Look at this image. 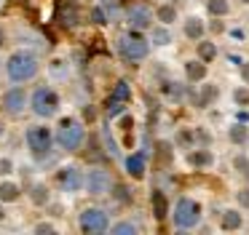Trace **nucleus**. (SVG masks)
<instances>
[{
	"instance_id": "39448f33",
	"label": "nucleus",
	"mask_w": 249,
	"mask_h": 235,
	"mask_svg": "<svg viewBox=\"0 0 249 235\" xmlns=\"http://www.w3.org/2000/svg\"><path fill=\"white\" fill-rule=\"evenodd\" d=\"M30 110L38 118H54L56 110H59V94L51 85H40L30 96Z\"/></svg>"
},
{
	"instance_id": "4468645a",
	"label": "nucleus",
	"mask_w": 249,
	"mask_h": 235,
	"mask_svg": "<svg viewBox=\"0 0 249 235\" xmlns=\"http://www.w3.org/2000/svg\"><path fill=\"white\" fill-rule=\"evenodd\" d=\"M182 32H185V37H188V40H201V37H204V32H206V24L198 19V16H190V19H185Z\"/></svg>"
},
{
	"instance_id": "6e6552de",
	"label": "nucleus",
	"mask_w": 249,
	"mask_h": 235,
	"mask_svg": "<svg viewBox=\"0 0 249 235\" xmlns=\"http://www.w3.org/2000/svg\"><path fill=\"white\" fill-rule=\"evenodd\" d=\"M153 19H156V14L147 3H131L126 8V21H129L131 30H147L153 24Z\"/></svg>"
},
{
	"instance_id": "5701e85b",
	"label": "nucleus",
	"mask_w": 249,
	"mask_h": 235,
	"mask_svg": "<svg viewBox=\"0 0 249 235\" xmlns=\"http://www.w3.org/2000/svg\"><path fill=\"white\" fill-rule=\"evenodd\" d=\"M124 112H126V101L118 99V96H110L107 107H105V115H107V118H118V115H124Z\"/></svg>"
},
{
	"instance_id": "f704fd0d",
	"label": "nucleus",
	"mask_w": 249,
	"mask_h": 235,
	"mask_svg": "<svg viewBox=\"0 0 249 235\" xmlns=\"http://www.w3.org/2000/svg\"><path fill=\"white\" fill-rule=\"evenodd\" d=\"M115 190V201H129V190H126V187H113Z\"/></svg>"
},
{
	"instance_id": "ea45409f",
	"label": "nucleus",
	"mask_w": 249,
	"mask_h": 235,
	"mask_svg": "<svg viewBox=\"0 0 249 235\" xmlns=\"http://www.w3.org/2000/svg\"><path fill=\"white\" fill-rule=\"evenodd\" d=\"M3 43H6V32H3V27H0V48H3Z\"/></svg>"
},
{
	"instance_id": "7c9ffc66",
	"label": "nucleus",
	"mask_w": 249,
	"mask_h": 235,
	"mask_svg": "<svg viewBox=\"0 0 249 235\" xmlns=\"http://www.w3.org/2000/svg\"><path fill=\"white\" fill-rule=\"evenodd\" d=\"M233 99H236V104L249 107V88H236L233 91Z\"/></svg>"
},
{
	"instance_id": "2eb2a0df",
	"label": "nucleus",
	"mask_w": 249,
	"mask_h": 235,
	"mask_svg": "<svg viewBox=\"0 0 249 235\" xmlns=\"http://www.w3.org/2000/svg\"><path fill=\"white\" fill-rule=\"evenodd\" d=\"M56 16H59L62 27H75L78 24V8L72 3H62L59 11H56Z\"/></svg>"
},
{
	"instance_id": "423d86ee",
	"label": "nucleus",
	"mask_w": 249,
	"mask_h": 235,
	"mask_svg": "<svg viewBox=\"0 0 249 235\" xmlns=\"http://www.w3.org/2000/svg\"><path fill=\"white\" fill-rule=\"evenodd\" d=\"M172 222H174L177 230H193L196 224L201 222V206L193 201V198H179V201L174 203Z\"/></svg>"
},
{
	"instance_id": "b1692460",
	"label": "nucleus",
	"mask_w": 249,
	"mask_h": 235,
	"mask_svg": "<svg viewBox=\"0 0 249 235\" xmlns=\"http://www.w3.org/2000/svg\"><path fill=\"white\" fill-rule=\"evenodd\" d=\"M228 139H231L233 144H244L249 139V128H244L241 123H236V126L228 128Z\"/></svg>"
},
{
	"instance_id": "c756f323",
	"label": "nucleus",
	"mask_w": 249,
	"mask_h": 235,
	"mask_svg": "<svg viewBox=\"0 0 249 235\" xmlns=\"http://www.w3.org/2000/svg\"><path fill=\"white\" fill-rule=\"evenodd\" d=\"M233 166H236V171H238V174L249 176V158H247V155H238V158L233 160Z\"/></svg>"
},
{
	"instance_id": "a211bd4d",
	"label": "nucleus",
	"mask_w": 249,
	"mask_h": 235,
	"mask_svg": "<svg viewBox=\"0 0 249 235\" xmlns=\"http://www.w3.org/2000/svg\"><path fill=\"white\" fill-rule=\"evenodd\" d=\"M190 166H196V168H206V166L214 163V155L209 152V150H193V152L188 155Z\"/></svg>"
},
{
	"instance_id": "4be33fe9",
	"label": "nucleus",
	"mask_w": 249,
	"mask_h": 235,
	"mask_svg": "<svg viewBox=\"0 0 249 235\" xmlns=\"http://www.w3.org/2000/svg\"><path fill=\"white\" fill-rule=\"evenodd\" d=\"M30 201H33L35 206H49V201H51L49 187L46 185H33V190H30Z\"/></svg>"
},
{
	"instance_id": "412c9836",
	"label": "nucleus",
	"mask_w": 249,
	"mask_h": 235,
	"mask_svg": "<svg viewBox=\"0 0 249 235\" xmlns=\"http://www.w3.org/2000/svg\"><path fill=\"white\" fill-rule=\"evenodd\" d=\"M228 11H231V3H228V0H206V14L214 16V19L228 16Z\"/></svg>"
},
{
	"instance_id": "dca6fc26",
	"label": "nucleus",
	"mask_w": 249,
	"mask_h": 235,
	"mask_svg": "<svg viewBox=\"0 0 249 235\" xmlns=\"http://www.w3.org/2000/svg\"><path fill=\"white\" fill-rule=\"evenodd\" d=\"M153 217L158 222H163L169 217V203H166V195L161 190H153Z\"/></svg>"
},
{
	"instance_id": "f3484780",
	"label": "nucleus",
	"mask_w": 249,
	"mask_h": 235,
	"mask_svg": "<svg viewBox=\"0 0 249 235\" xmlns=\"http://www.w3.org/2000/svg\"><path fill=\"white\" fill-rule=\"evenodd\" d=\"M241 224H244V219H241V214H238L236 208L222 211V217H220V227L222 230H241Z\"/></svg>"
},
{
	"instance_id": "1a4fd4ad",
	"label": "nucleus",
	"mask_w": 249,
	"mask_h": 235,
	"mask_svg": "<svg viewBox=\"0 0 249 235\" xmlns=\"http://www.w3.org/2000/svg\"><path fill=\"white\" fill-rule=\"evenodd\" d=\"M107 190H113V179H110V171L107 168L86 171V192H89V195H105Z\"/></svg>"
},
{
	"instance_id": "bb28decb",
	"label": "nucleus",
	"mask_w": 249,
	"mask_h": 235,
	"mask_svg": "<svg viewBox=\"0 0 249 235\" xmlns=\"http://www.w3.org/2000/svg\"><path fill=\"white\" fill-rule=\"evenodd\" d=\"M156 16H158V19H161V21H163V24H172V21H174V19H177V8H174V5H172V3H163V5H161V8H158V11H156Z\"/></svg>"
},
{
	"instance_id": "393cba45",
	"label": "nucleus",
	"mask_w": 249,
	"mask_h": 235,
	"mask_svg": "<svg viewBox=\"0 0 249 235\" xmlns=\"http://www.w3.org/2000/svg\"><path fill=\"white\" fill-rule=\"evenodd\" d=\"M110 233H113V235H137V233H140V227L131 224V222H115V224H110Z\"/></svg>"
},
{
	"instance_id": "58836bf2",
	"label": "nucleus",
	"mask_w": 249,
	"mask_h": 235,
	"mask_svg": "<svg viewBox=\"0 0 249 235\" xmlns=\"http://www.w3.org/2000/svg\"><path fill=\"white\" fill-rule=\"evenodd\" d=\"M179 142H190V131H179Z\"/></svg>"
},
{
	"instance_id": "79ce46f5",
	"label": "nucleus",
	"mask_w": 249,
	"mask_h": 235,
	"mask_svg": "<svg viewBox=\"0 0 249 235\" xmlns=\"http://www.w3.org/2000/svg\"><path fill=\"white\" fill-rule=\"evenodd\" d=\"M0 136H3V123H0Z\"/></svg>"
},
{
	"instance_id": "20e7f679",
	"label": "nucleus",
	"mask_w": 249,
	"mask_h": 235,
	"mask_svg": "<svg viewBox=\"0 0 249 235\" xmlns=\"http://www.w3.org/2000/svg\"><path fill=\"white\" fill-rule=\"evenodd\" d=\"M83 142H86V126L75 118H65L56 128V144L65 147L67 152H78L83 147Z\"/></svg>"
},
{
	"instance_id": "cd10ccee",
	"label": "nucleus",
	"mask_w": 249,
	"mask_h": 235,
	"mask_svg": "<svg viewBox=\"0 0 249 235\" xmlns=\"http://www.w3.org/2000/svg\"><path fill=\"white\" fill-rule=\"evenodd\" d=\"M113 96H118V99L129 101V96H131L129 83H126V80H118V83H115V88H113Z\"/></svg>"
},
{
	"instance_id": "9d476101",
	"label": "nucleus",
	"mask_w": 249,
	"mask_h": 235,
	"mask_svg": "<svg viewBox=\"0 0 249 235\" xmlns=\"http://www.w3.org/2000/svg\"><path fill=\"white\" fill-rule=\"evenodd\" d=\"M3 110H6V115H11V118L22 115V112L27 110V94H24V88H19V85L8 88L6 94H3Z\"/></svg>"
},
{
	"instance_id": "e433bc0d",
	"label": "nucleus",
	"mask_w": 249,
	"mask_h": 235,
	"mask_svg": "<svg viewBox=\"0 0 249 235\" xmlns=\"http://www.w3.org/2000/svg\"><path fill=\"white\" fill-rule=\"evenodd\" d=\"M241 80L249 85V62H244V64H241Z\"/></svg>"
},
{
	"instance_id": "9b49d317",
	"label": "nucleus",
	"mask_w": 249,
	"mask_h": 235,
	"mask_svg": "<svg viewBox=\"0 0 249 235\" xmlns=\"http://www.w3.org/2000/svg\"><path fill=\"white\" fill-rule=\"evenodd\" d=\"M56 185H59L65 192H78L81 187H86V176L81 174V168H75V166H67V168L59 171V176H56Z\"/></svg>"
},
{
	"instance_id": "ddd939ff",
	"label": "nucleus",
	"mask_w": 249,
	"mask_h": 235,
	"mask_svg": "<svg viewBox=\"0 0 249 235\" xmlns=\"http://www.w3.org/2000/svg\"><path fill=\"white\" fill-rule=\"evenodd\" d=\"M206 67H209V64L201 62V59H190V62H185V78H188L190 83H201V80L206 78Z\"/></svg>"
},
{
	"instance_id": "37998d69",
	"label": "nucleus",
	"mask_w": 249,
	"mask_h": 235,
	"mask_svg": "<svg viewBox=\"0 0 249 235\" xmlns=\"http://www.w3.org/2000/svg\"><path fill=\"white\" fill-rule=\"evenodd\" d=\"M241 3H247V5H249V0H241Z\"/></svg>"
},
{
	"instance_id": "f03ea898",
	"label": "nucleus",
	"mask_w": 249,
	"mask_h": 235,
	"mask_svg": "<svg viewBox=\"0 0 249 235\" xmlns=\"http://www.w3.org/2000/svg\"><path fill=\"white\" fill-rule=\"evenodd\" d=\"M115 48H118V53H121L124 59H129V62H142V59H147L153 43L147 40L142 32L134 30V32H124V35H118Z\"/></svg>"
},
{
	"instance_id": "6ab92c4d",
	"label": "nucleus",
	"mask_w": 249,
	"mask_h": 235,
	"mask_svg": "<svg viewBox=\"0 0 249 235\" xmlns=\"http://www.w3.org/2000/svg\"><path fill=\"white\" fill-rule=\"evenodd\" d=\"M19 195H22V190L17 182H0V203H14Z\"/></svg>"
},
{
	"instance_id": "aec40b11",
	"label": "nucleus",
	"mask_w": 249,
	"mask_h": 235,
	"mask_svg": "<svg viewBox=\"0 0 249 235\" xmlns=\"http://www.w3.org/2000/svg\"><path fill=\"white\" fill-rule=\"evenodd\" d=\"M196 51H198V59H201V62H206V64H212L217 59V46L212 40H201Z\"/></svg>"
},
{
	"instance_id": "f8f14e48",
	"label": "nucleus",
	"mask_w": 249,
	"mask_h": 235,
	"mask_svg": "<svg viewBox=\"0 0 249 235\" xmlns=\"http://www.w3.org/2000/svg\"><path fill=\"white\" fill-rule=\"evenodd\" d=\"M124 168H126V174H129L131 179H142V176H145V171H147L145 155H142V152L129 155V158L124 160Z\"/></svg>"
},
{
	"instance_id": "f257e3e1",
	"label": "nucleus",
	"mask_w": 249,
	"mask_h": 235,
	"mask_svg": "<svg viewBox=\"0 0 249 235\" xmlns=\"http://www.w3.org/2000/svg\"><path fill=\"white\" fill-rule=\"evenodd\" d=\"M3 67H6V75L11 83H24V80H33L38 75L40 64L33 51H14Z\"/></svg>"
},
{
	"instance_id": "0eeeda50",
	"label": "nucleus",
	"mask_w": 249,
	"mask_h": 235,
	"mask_svg": "<svg viewBox=\"0 0 249 235\" xmlns=\"http://www.w3.org/2000/svg\"><path fill=\"white\" fill-rule=\"evenodd\" d=\"M78 227L89 235L110 233V214L105 211V208H86V211L78 217Z\"/></svg>"
},
{
	"instance_id": "4c0bfd02",
	"label": "nucleus",
	"mask_w": 249,
	"mask_h": 235,
	"mask_svg": "<svg viewBox=\"0 0 249 235\" xmlns=\"http://www.w3.org/2000/svg\"><path fill=\"white\" fill-rule=\"evenodd\" d=\"M0 174H11V160H0Z\"/></svg>"
},
{
	"instance_id": "72a5a7b5",
	"label": "nucleus",
	"mask_w": 249,
	"mask_h": 235,
	"mask_svg": "<svg viewBox=\"0 0 249 235\" xmlns=\"http://www.w3.org/2000/svg\"><path fill=\"white\" fill-rule=\"evenodd\" d=\"M214 96H217V88H214V85H209V88H204V94H201V101H204V104H209Z\"/></svg>"
},
{
	"instance_id": "a19ab883",
	"label": "nucleus",
	"mask_w": 249,
	"mask_h": 235,
	"mask_svg": "<svg viewBox=\"0 0 249 235\" xmlns=\"http://www.w3.org/2000/svg\"><path fill=\"white\" fill-rule=\"evenodd\" d=\"M3 217H6V214H3V208H0V222H3Z\"/></svg>"
},
{
	"instance_id": "c9c22d12",
	"label": "nucleus",
	"mask_w": 249,
	"mask_h": 235,
	"mask_svg": "<svg viewBox=\"0 0 249 235\" xmlns=\"http://www.w3.org/2000/svg\"><path fill=\"white\" fill-rule=\"evenodd\" d=\"M35 233H56V227L49 222H40V224H35Z\"/></svg>"
},
{
	"instance_id": "2f4dec72",
	"label": "nucleus",
	"mask_w": 249,
	"mask_h": 235,
	"mask_svg": "<svg viewBox=\"0 0 249 235\" xmlns=\"http://www.w3.org/2000/svg\"><path fill=\"white\" fill-rule=\"evenodd\" d=\"M91 21L94 24H107V14H105V8H91Z\"/></svg>"
},
{
	"instance_id": "473e14b6",
	"label": "nucleus",
	"mask_w": 249,
	"mask_h": 235,
	"mask_svg": "<svg viewBox=\"0 0 249 235\" xmlns=\"http://www.w3.org/2000/svg\"><path fill=\"white\" fill-rule=\"evenodd\" d=\"M236 201H238V206H241V208H249V187H244V190L236 192Z\"/></svg>"
},
{
	"instance_id": "7ed1b4c3",
	"label": "nucleus",
	"mask_w": 249,
	"mask_h": 235,
	"mask_svg": "<svg viewBox=\"0 0 249 235\" xmlns=\"http://www.w3.org/2000/svg\"><path fill=\"white\" fill-rule=\"evenodd\" d=\"M24 142L35 160H46L54 150V131L49 126H30L24 134Z\"/></svg>"
},
{
	"instance_id": "a878e982",
	"label": "nucleus",
	"mask_w": 249,
	"mask_h": 235,
	"mask_svg": "<svg viewBox=\"0 0 249 235\" xmlns=\"http://www.w3.org/2000/svg\"><path fill=\"white\" fill-rule=\"evenodd\" d=\"M150 43L153 46H169V43H172V32H169L166 27H158V30H153Z\"/></svg>"
},
{
	"instance_id": "c85d7f7f",
	"label": "nucleus",
	"mask_w": 249,
	"mask_h": 235,
	"mask_svg": "<svg viewBox=\"0 0 249 235\" xmlns=\"http://www.w3.org/2000/svg\"><path fill=\"white\" fill-rule=\"evenodd\" d=\"M49 69H51V75H54V78H56V75H59V78H65V75H67V62H62V59H54Z\"/></svg>"
}]
</instances>
